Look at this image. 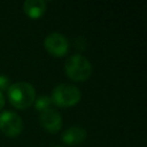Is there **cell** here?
<instances>
[{"mask_svg": "<svg viewBox=\"0 0 147 147\" xmlns=\"http://www.w3.org/2000/svg\"><path fill=\"white\" fill-rule=\"evenodd\" d=\"M7 95L10 103L17 109H26L32 106L36 100V90L29 82L11 83L7 90Z\"/></svg>", "mask_w": 147, "mask_h": 147, "instance_id": "obj_1", "label": "cell"}, {"mask_svg": "<svg viewBox=\"0 0 147 147\" xmlns=\"http://www.w3.org/2000/svg\"><path fill=\"white\" fill-rule=\"evenodd\" d=\"M64 71L67 76L75 82H84L90 78L92 74L91 62L82 54L70 55L64 63Z\"/></svg>", "mask_w": 147, "mask_h": 147, "instance_id": "obj_2", "label": "cell"}, {"mask_svg": "<svg viewBox=\"0 0 147 147\" xmlns=\"http://www.w3.org/2000/svg\"><path fill=\"white\" fill-rule=\"evenodd\" d=\"M80 90L74 84H59L52 90V102L59 107H71L79 102Z\"/></svg>", "mask_w": 147, "mask_h": 147, "instance_id": "obj_3", "label": "cell"}, {"mask_svg": "<svg viewBox=\"0 0 147 147\" xmlns=\"http://www.w3.org/2000/svg\"><path fill=\"white\" fill-rule=\"evenodd\" d=\"M0 130L8 137H16L23 130L22 117L11 110L0 113Z\"/></svg>", "mask_w": 147, "mask_h": 147, "instance_id": "obj_4", "label": "cell"}, {"mask_svg": "<svg viewBox=\"0 0 147 147\" xmlns=\"http://www.w3.org/2000/svg\"><path fill=\"white\" fill-rule=\"evenodd\" d=\"M44 47L51 55L62 57L69 51V40L62 33L52 32L44 39Z\"/></svg>", "mask_w": 147, "mask_h": 147, "instance_id": "obj_5", "label": "cell"}, {"mask_svg": "<svg viewBox=\"0 0 147 147\" xmlns=\"http://www.w3.org/2000/svg\"><path fill=\"white\" fill-rule=\"evenodd\" d=\"M39 122H40L41 126L44 127V130H46L49 133L59 132L61 130L62 123H63L61 114L53 108H48L46 110L40 111Z\"/></svg>", "mask_w": 147, "mask_h": 147, "instance_id": "obj_6", "label": "cell"}, {"mask_svg": "<svg viewBox=\"0 0 147 147\" xmlns=\"http://www.w3.org/2000/svg\"><path fill=\"white\" fill-rule=\"evenodd\" d=\"M87 132L82 126H70L62 133V141L67 145L75 146L85 141Z\"/></svg>", "mask_w": 147, "mask_h": 147, "instance_id": "obj_7", "label": "cell"}, {"mask_svg": "<svg viewBox=\"0 0 147 147\" xmlns=\"http://www.w3.org/2000/svg\"><path fill=\"white\" fill-rule=\"evenodd\" d=\"M46 2L44 0H25L23 3L24 13L32 20L41 17L46 11Z\"/></svg>", "mask_w": 147, "mask_h": 147, "instance_id": "obj_8", "label": "cell"}, {"mask_svg": "<svg viewBox=\"0 0 147 147\" xmlns=\"http://www.w3.org/2000/svg\"><path fill=\"white\" fill-rule=\"evenodd\" d=\"M52 103L53 102H52L51 96H47V95L38 96V98H36V100L33 102L36 110H39V111H42V110H46V109L51 108Z\"/></svg>", "mask_w": 147, "mask_h": 147, "instance_id": "obj_9", "label": "cell"}, {"mask_svg": "<svg viewBox=\"0 0 147 147\" xmlns=\"http://www.w3.org/2000/svg\"><path fill=\"white\" fill-rule=\"evenodd\" d=\"M75 45H76V47H77L78 49L84 51V49L86 48V45H87L85 37H83V36H78V37L75 39Z\"/></svg>", "mask_w": 147, "mask_h": 147, "instance_id": "obj_10", "label": "cell"}, {"mask_svg": "<svg viewBox=\"0 0 147 147\" xmlns=\"http://www.w3.org/2000/svg\"><path fill=\"white\" fill-rule=\"evenodd\" d=\"M10 85V80L7 76L5 75H0V91H5V90H8Z\"/></svg>", "mask_w": 147, "mask_h": 147, "instance_id": "obj_11", "label": "cell"}, {"mask_svg": "<svg viewBox=\"0 0 147 147\" xmlns=\"http://www.w3.org/2000/svg\"><path fill=\"white\" fill-rule=\"evenodd\" d=\"M3 106H5V96H3L2 92L0 91V110L3 108Z\"/></svg>", "mask_w": 147, "mask_h": 147, "instance_id": "obj_12", "label": "cell"}, {"mask_svg": "<svg viewBox=\"0 0 147 147\" xmlns=\"http://www.w3.org/2000/svg\"><path fill=\"white\" fill-rule=\"evenodd\" d=\"M54 147H62V146H54Z\"/></svg>", "mask_w": 147, "mask_h": 147, "instance_id": "obj_13", "label": "cell"}]
</instances>
